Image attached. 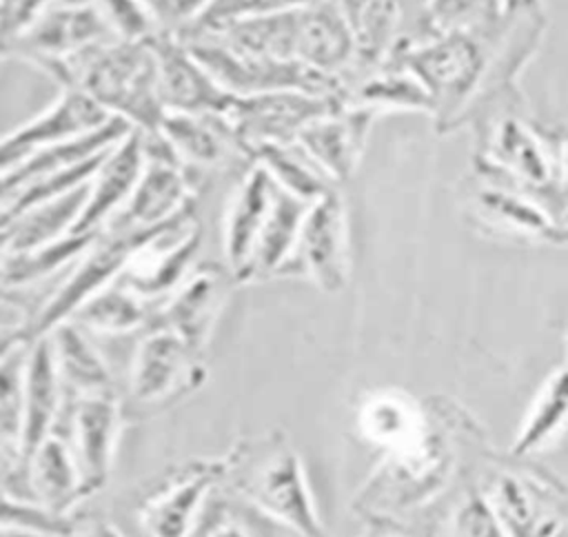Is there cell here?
Returning a JSON list of instances; mask_svg holds the SVG:
<instances>
[{
  "instance_id": "cell-16",
  "label": "cell",
  "mask_w": 568,
  "mask_h": 537,
  "mask_svg": "<svg viewBox=\"0 0 568 537\" xmlns=\"http://www.w3.org/2000/svg\"><path fill=\"white\" fill-rule=\"evenodd\" d=\"M200 246L202 224L193 215L140 246L118 282L149 302L166 297L191 273Z\"/></svg>"
},
{
  "instance_id": "cell-41",
  "label": "cell",
  "mask_w": 568,
  "mask_h": 537,
  "mask_svg": "<svg viewBox=\"0 0 568 537\" xmlns=\"http://www.w3.org/2000/svg\"><path fill=\"white\" fill-rule=\"evenodd\" d=\"M16 4L18 0H0V60L4 58V49L11 38V20H13Z\"/></svg>"
},
{
  "instance_id": "cell-30",
  "label": "cell",
  "mask_w": 568,
  "mask_h": 537,
  "mask_svg": "<svg viewBox=\"0 0 568 537\" xmlns=\"http://www.w3.org/2000/svg\"><path fill=\"white\" fill-rule=\"evenodd\" d=\"M95 233H67L49 244L9 253L0 264V286L16 295L20 288L33 286L38 282H44L47 277L55 275L60 268L73 264L82 251L91 244Z\"/></svg>"
},
{
  "instance_id": "cell-27",
  "label": "cell",
  "mask_w": 568,
  "mask_h": 537,
  "mask_svg": "<svg viewBox=\"0 0 568 537\" xmlns=\"http://www.w3.org/2000/svg\"><path fill=\"white\" fill-rule=\"evenodd\" d=\"M55 368L64 393L78 395L113 393V379L106 362L73 322H62L49 333Z\"/></svg>"
},
{
  "instance_id": "cell-44",
  "label": "cell",
  "mask_w": 568,
  "mask_h": 537,
  "mask_svg": "<svg viewBox=\"0 0 568 537\" xmlns=\"http://www.w3.org/2000/svg\"><path fill=\"white\" fill-rule=\"evenodd\" d=\"M9 297H11V293H7V291L0 286V302H2V300H7V302H9Z\"/></svg>"
},
{
  "instance_id": "cell-5",
  "label": "cell",
  "mask_w": 568,
  "mask_h": 537,
  "mask_svg": "<svg viewBox=\"0 0 568 537\" xmlns=\"http://www.w3.org/2000/svg\"><path fill=\"white\" fill-rule=\"evenodd\" d=\"M195 211L171 220L160 226L151 229H115V226H102L91 244L82 251V255L75 260L71 273L60 282V286L49 295L47 302H42L33 315L24 322V335L27 342L49 335L55 326L62 322H69V317L98 291L115 282L133 253L144 246L151 237L160 235L162 231L193 217Z\"/></svg>"
},
{
  "instance_id": "cell-10",
  "label": "cell",
  "mask_w": 568,
  "mask_h": 537,
  "mask_svg": "<svg viewBox=\"0 0 568 537\" xmlns=\"http://www.w3.org/2000/svg\"><path fill=\"white\" fill-rule=\"evenodd\" d=\"M506 537H559L564 528V486L552 477L495 468L481 490Z\"/></svg>"
},
{
  "instance_id": "cell-37",
  "label": "cell",
  "mask_w": 568,
  "mask_h": 537,
  "mask_svg": "<svg viewBox=\"0 0 568 537\" xmlns=\"http://www.w3.org/2000/svg\"><path fill=\"white\" fill-rule=\"evenodd\" d=\"M206 521L209 524H204L200 535H193V537H257L248 528V524H244L242 517L224 513V510L211 513Z\"/></svg>"
},
{
  "instance_id": "cell-9",
  "label": "cell",
  "mask_w": 568,
  "mask_h": 537,
  "mask_svg": "<svg viewBox=\"0 0 568 537\" xmlns=\"http://www.w3.org/2000/svg\"><path fill=\"white\" fill-rule=\"evenodd\" d=\"M291 268L308 275L328 295L344 291L348 284V213L337 189L306 204Z\"/></svg>"
},
{
  "instance_id": "cell-17",
  "label": "cell",
  "mask_w": 568,
  "mask_h": 537,
  "mask_svg": "<svg viewBox=\"0 0 568 537\" xmlns=\"http://www.w3.org/2000/svg\"><path fill=\"white\" fill-rule=\"evenodd\" d=\"M375 115L364 107L344 102L308 122L295 135L293 144L328 182H346L357 171Z\"/></svg>"
},
{
  "instance_id": "cell-21",
  "label": "cell",
  "mask_w": 568,
  "mask_h": 537,
  "mask_svg": "<svg viewBox=\"0 0 568 537\" xmlns=\"http://www.w3.org/2000/svg\"><path fill=\"white\" fill-rule=\"evenodd\" d=\"M353 27L331 2L308 0L297 7V62L322 75L344 82L353 67Z\"/></svg>"
},
{
  "instance_id": "cell-29",
  "label": "cell",
  "mask_w": 568,
  "mask_h": 537,
  "mask_svg": "<svg viewBox=\"0 0 568 537\" xmlns=\"http://www.w3.org/2000/svg\"><path fill=\"white\" fill-rule=\"evenodd\" d=\"M426 417L424 402H415L410 395L395 391L375 393L359 411L362 435L384 450L399 448L413 439Z\"/></svg>"
},
{
  "instance_id": "cell-38",
  "label": "cell",
  "mask_w": 568,
  "mask_h": 537,
  "mask_svg": "<svg viewBox=\"0 0 568 537\" xmlns=\"http://www.w3.org/2000/svg\"><path fill=\"white\" fill-rule=\"evenodd\" d=\"M55 0H18L16 11H13V20H11V36L22 29L27 22H31L40 11H44L49 4H53ZM11 40V38H9ZM9 44V42H7Z\"/></svg>"
},
{
  "instance_id": "cell-6",
  "label": "cell",
  "mask_w": 568,
  "mask_h": 537,
  "mask_svg": "<svg viewBox=\"0 0 568 537\" xmlns=\"http://www.w3.org/2000/svg\"><path fill=\"white\" fill-rule=\"evenodd\" d=\"M113 38L91 0H55L11 36L4 55L44 67Z\"/></svg>"
},
{
  "instance_id": "cell-26",
  "label": "cell",
  "mask_w": 568,
  "mask_h": 537,
  "mask_svg": "<svg viewBox=\"0 0 568 537\" xmlns=\"http://www.w3.org/2000/svg\"><path fill=\"white\" fill-rule=\"evenodd\" d=\"M304 211H306V202L280 189L275 191L268 215L255 240L244 282L264 280V277L291 271L293 251H295Z\"/></svg>"
},
{
  "instance_id": "cell-24",
  "label": "cell",
  "mask_w": 568,
  "mask_h": 537,
  "mask_svg": "<svg viewBox=\"0 0 568 537\" xmlns=\"http://www.w3.org/2000/svg\"><path fill=\"white\" fill-rule=\"evenodd\" d=\"M470 211L479 224L513 237L557 246L566 242V226L561 222L532 197L508 186L484 182L470 197Z\"/></svg>"
},
{
  "instance_id": "cell-22",
  "label": "cell",
  "mask_w": 568,
  "mask_h": 537,
  "mask_svg": "<svg viewBox=\"0 0 568 537\" xmlns=\"http://www.w3.org/2000/svg\"><path fill=\"white\" fill-rule=\"evenodd\" d=\"M277 186L257 164L246 166L237 186L233 189L224 215V257L226 271L231 273L233 282H244L248 260L255 246V240L262 231V224L268 215Z\"/></svg>"
},
{
  "instance_id": "cell-7",
  "label": "cell",
  "mask_w": 568,
  "mask_h": 537,
  "mask_svg": "<svg viewBox=\"0 0 568 537\" xmlns=\"http://www.w3.org/2000/svg\"><path fill=\"white\" fill-rule=\"evenodd\" d=\"M229 457L193 459L171 470L138 506L146 537H193L204 501L224 482Z\"/></svg>"
},
{
  "instance_id": "cell-39",
  "label": "cell",
  "mask_w": 568,
  "mask_h": 537,
  "mask_svg": "<svg viewBox=\"0 0 568 537\" xmlns=\"http://www.w3.org/2000/svg\"><path fill=\"white\" fill-rule=\"evenodd\" d=\"M71 537H122V533L106 519H87L84 524H75Z\"/></svg>"
},
{
  "instance_id": "cell-42",
  "label": "cell",
  "mask_w": 568,
  "mask_h": 537,
  "mask_svg": "<svg viewBox=\"0 0 568 537\" xmlns=\"http://www.w3.org/2000/svg\"><path fill=\"white\" fill-rule=\"evenodd\" d=\"M326 2H331V4L351 22V27H353L355 20L359 18V13H362L373 0H326Z\"/></svg>"
},
{
  "instance_id": "cell-25",
  "label": "cell",
  "mask_w": 568,
  "mask_h": 537,
  "mask_svg": "<svg viewBox=\"0 0 568 537\" xmlns=\"http://www.w3.org/2000/svg\"><path fill=\"white\" fill-rule=\"evenodd\" d=\"M24 495L53 515L69 517L82 501L80 477L69 444L55 430L31 453L24 464Z\"/></svg>"
},
{
  "instance_id": "cell-28",
  "label": "cell",
  "mask_w": 568,
  "mask_h": 537,
  "mask_svg": "<svg viewBox=\"0 0 568 537\" xmlns=\"http://www.w3.org/2000/svg\"><path fill=\"white\" fill-rule=\"evenodd\" d=\"M153 302L140 297L118 280L89 297L71 317L75 326L102 335H124L149 328L155 315Z\"/></svg>"
},
{
  "instance_id": "cell-31",
  "label": "cell",
  "mask_w": 568,
  "mask_h": 537,
  "mask_svg": "<svg viewBox=\"0 0 568 537\" xmlns=\"http://www.w3.org/2000/svg\"><path fill=\"white\" fill-rule=\"evenodd\" d=\"M84 195H87V184L75 186L55 197L42 200L29 206L27 211H22L11 224L9 253L29 251L71 233V226L82 209Z\"/></svg>"
},
{
  "instance_id": "cell-35",
  "label": "cell",
  "mask_w": 568,
  "mask_h": 537,
  "mask_svg": "<svg viewBox=\"0 0 568 537\" xmlns=\"http://www.w3.org/2000/svg\"><path fill=\"white\" fill-rule=\"evenodd\" d=\"M453 537H506L481 488H468L450 515Z\"/></svg>"
},
{
  "instance_id": "cell-45",
  "label": "cell",
  "mask_w": 568,
  "mask_h": 537,
  "mask_svg": "<svg viewBox=\"0 0 568 537\" xmlns=\"http://www.w3.org/2000/svg\"><path fill=\"white\" fill-rule=\"evenodd\" d=\"M377 537H406V535H395V533H386V535H377Z\"/></svg>"
},
{
  "instance_id": "cell-15",
  "label": "cell",
  "mask_w": 568,
  "mask_h": 537,
  "mask_svg": "<svg viewBox=\"0 0 568 537\" xmlns=\"http://www.w3.org/2000/svg\"><path fill=\"white\" fill-rule=\"evenodd\" d=\"M106 115L91 98L75 89H60V95L31 120L0 135V173L22 164L36 151L95 131Z\"/></svg>"
},
{
  "instance_id": "cell-1",
  "label": "cell",
  "mask_w": 568,
  "mask_h": 537,
  "mask_svg": "<svg viewBox=\"0 0 568 537\" xmlns=\"http://www.w3.org/2000/svg\"><path fill=\"white\" fill-rule=\"evenodd\" d=\"M426 417L419 433L399 448L386 450L371 473L353 508L368 515L410 510L435 499L455 479L466 448L479 442L477 422L448 397L424 402Z\"/></svg>"
},
{
  "instance_id": "cell-12",
  "label": "cell",
  "mask_w": 568,
  "mask_h": 537,
  "mask_svg": "<svg viewBox=\"0 0 568 537\" xmlns=\"http://www.w3.org/2000/svg\"><path fill=\"white\" fill-rule=\"evenodd\" d=\"M158 69V93L164 113L224 115L233 98L224 91L191 49L169 31H158L149 40Z\"/></svg>"
},
{
  "instance_id": "cell-19",
  "label": "cell",
  "mask_w": 568,
  "mask_h": 537,
  "mask_svg": "<svg viewBox=\"0 0 568 537\" xmlns=\"http://www.w3.org/2000/svg\"><path fill=\"white\" fill-rule=\"evenodd\" d=\"M142 166V140L140 133L131 129L100 158L93 175L87 182V195L71 233H98L126 204L138 184Z\"/></svg>"
},
{
  "instance_id": "cell-36",
  "label": "cell",
  "mask_w": 568,
  "mask_h": 537,
  "mask_svg": "<svg viewBox=\"0 0 568 537\" xmlns=\"http://www.w3.org/2000/svg\"><path fill=\"white\" fill-rule=\"evenodd\" d=\"M142 4L151 13L160 31L178 36L204 16L211 0H142Z\"/></svg>"
},
{
  "instance_id": "cell-43",
  "label": "cell",
  "mask_w": 568,
  "mask_h": 537,
  "mask_svg": "<svg viewBox=\"0 0 568 537\" xmlns=\"http://www.w3.org/2000/svg\"><path fill=\"white\" fill-rule=\"evenodd\" d=\"M0 537H42V535L24 533V530H4V528H0Z\"/></svg>"
},
{
  "instance_id": "cell-4",
  "label": "cell",
  "mask_w": 568,
  "mask_h": 537,
  "mask_svg": "<svg viewBox=\"0 0 568 537\" xmlns=\"http://www.w3.org/2000/svg\"><path fill=\"white\" fill-rule=\"evenodd\" d=\"M495 22L481 29L435 33L390 60L404 67L426 91L430 118L439 133L453 131L468 118L486 78L490 29Z\"/></svg>"
},
{
  "instance_id": "cell-33",
  "label": "cell",
  "mask_w": 568,
  "mask_h": 537,
  "mask_svg": "<svg viewBox=\"0 0 568 537\" xmlns=\"http://www.w3.org/2000/svg\"><path fill=\"white\" fill-rule=\"evenodd\" d=\"M251 162L264 169L280 191L306 204L335 189V184L328 182L293 142L260 144L251 149Z\"/></svg>"
},
{
  "instance_id": "cell-3",
  "label": "cell",
  "mask_w": 568,
  "mask_h": 537,
  "mask_svg": "<svg viewBox=\"0 0 568 537\" xmlns=\"http://www.w3.org/2000/svg\"><path fill=\"white\" fill-rule=\"evenodd\" d=\"M233 490L273 521L300 537H326L304 475V464L286 435L273 433L226 453Z\"/></svg>"
},
{
  "instance_id": "cell-32",
  "label": "cell",
  "mask_w": 568,
  "mask_h": 537,
  "mask_svg": "<svg viewBox=\"0 0 568 537\" xmlns=\"http://www.w3.org/2000/svg\"><path fill=\"white\" fill-rule=\"evenodd\" d=\"M566 422V366L559 364L544 382L530 408L513 439L508 453L515 459H524L535 450L548 446L561 430Z\"/></svg>"
},
{
  "instance_id": "cell-18",
  "label": "cell",
  "mask_w": 568,
  "mask_h": 537,
  "mask_svg": "<svg viewBox=\"0 0 568 537\" xmlns=\"http://www.w3.org/2000/svg\"><path fill=\"white\" fill-rule=\"evenodd\" d=\"M195 184L182 162L144 158V166L133 193L104 226H160L195 211Z\"/></svg>"
},
{
  "instance_id": "cell-13",
  "label": "cell",
  "mask_w": 568,
  "mask_h": 537,
  "mask_svg": "<svg viewBox=\"0 0 568 537\" xmlns=\"http://www.w3.org/2000/svg\"><path fill=\"white\" fill-rule=\"evenodd\" d=\"M122 406L115 393L78 395L71 404V455L80 477L82 499L100 493L113 468L122 433Z\"/></svg>"
},
{
  "instance_id": "cell-34",
  "label": "cell",
  "mask_w": 568,
  "mask_h": 537,
  "mask_svg": "<svg viewBox=\"0 0 568 537\" xmlns=\"http://www.w3.org/2000/svg\"><path fill=\"white\" fill-rule=\"evenodd\" d=\"M73 526L75 521L71 517L53 515L31 499L0 488V528L36 533L42 537H71Z\"/></svg>"
},
{
  "instance_id": "cell-2",
  "label": "cell",
  "mask_w": 568,
  "mask_h": 537,
  "mask_svg": "<svg viewBox=\"0 0 568 537\" xmlns=\"http://www.w3.org/2000/svg\"><path fill=\"white\" fill-rule=\"evenodd\" d=\"M40 69L60 89L84 93L106 115L135 131H155L162 124L164 107L158 93V69L146 40L113 38Z\"/></svg>"
},
{
  "instance_id": "cell-14",
  "label": "cell",
  "mask_w": 568,
  "mask_h": 537,
  "mask_svg": "<svg viewBox=\"0 0 568 537\" xmlns=\"http://www.w3.org/2000/svg\"><path fill=\"white\" fill-rule=\"evenodd\" d=\"M231 273L217 264H200L155 308L153 322L175 333L195 355H202L226 304ZM149 324V326H151Z\"/></svg>"
},
{
  "instance_id": "cell-8",
  "label": "cell",
  "mask_w": 568,
  "mask_h": 537,
  "mask_svg": "<svg viewBox=\"0 0 568 537\" xmlns=\"http://www.w3.org/2000/svg\"><path fill=\"white\" fill-rule=\"evenodd\" d=\"M344 104L337 95H317L306 91H268L255 95H235L224 113V120L244 144H288L315 118Z\"/></svg>"
},
{
  "instance_id": "cell-40",
  "label": "cell",
  "mask_w": 568,
  "mask_h": 537,
  "mask_svg": "<svg viewBox=\"0 0 568 537\" xmlns=\"http://www.w3.org/2000/svg\"><path fill=\"white\" fill-rule=\"evenodd\" d=\"M27 344L24 335V322H13V324H0V359L7 357L11 351L18 346Z\"/></svg>"
},
{
  "instance_id": "cell-20",
  "label": "cell",
  "mask_w": 568,
  "mask_h": 537,
  "mask_svg": "<svg viewBox=\"0 0 568 537\" xmlns=\"http://www.w3.org/2000/svg\"><path fill=\"white\" fill-rule=\"evenodd\" d=\"M64 388L55 368L49 335L27 342L22 366V433H20V473L31 453L55 430L62 413ZM24 486V482H22Z\"/></svg>"
},
{
  "instance_id": "cell-23",
  "label": "cell",
  "mask_w": 568,
  "mask_h": 537,
  "mask_svg": "<svg viewBox=\"0 0 568 537\" xmlns=\"http://www.w3.org/2000/svg\"><path fill=\"white\" fill-rule=\"evenodd\" d=\"M160 133L184 166L222 169L235 162H251L224 115L164 113Z\"/></svg>"
},
{
  "instance_id": "cell-11",
  "label": "cell",
  "mask_w": 568,
  "mask_h": 537,
  "mask_svg": "<svg viewBox=\"0 0 568 537\" xmlns=\"http://www.w3.org/2000/svg\"><path fill=\"white\" fill-rule=\"evenodd\" d=\"M206 373L195 355L175 333L151 324L140 340L131 375L129 393L135 404L158 406L178 395L195 391Z\"/></svg>"
}]
</instances>
